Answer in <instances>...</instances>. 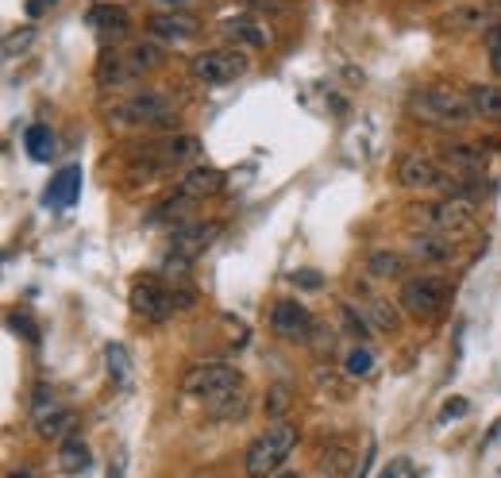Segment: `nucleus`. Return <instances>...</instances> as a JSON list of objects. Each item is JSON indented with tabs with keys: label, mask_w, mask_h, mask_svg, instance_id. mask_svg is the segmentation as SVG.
<instances>
[{
	"label": "nucleus",
	"mask_w": 501,
	"mask_h": 478,
	"mask_svg": "<svg viewBox=\"0 0 501 478\" xmlns=\"http://www.w3.org/2000/svg\"><path fill=\"white\" fill-rule=\"evenodd\" d=\"M409 116L428 127H440V132H452V127H467L474 120L467 93H455L452 85H420L409 93Z\"/></svg>",
	"instance_id": "nucleus-1"
},
{
	"label": "nucleus",
	"mask_w": 501,
	"mask_h": 478,
	"mask_svg": "<svg viewBox=\"0 0 501 478\" xmlns=\"http://www.w3.org/2000/svg\"><path fill=\"white\" fill-rule=\"evenodd\" d=\"M162 62V50L154 43H135V47H112L97 62V85L100 89H124L135 77H143Z\"/></svg>",
	"instance_id": "nucleus-2"
},
{
	"label": "nucleus",
	"mask_w": 501,
	"mask_h": 478,
	"mask_svg": "<svg viewBox=\"0 0 501 478\" xmlns=\"http://www.w3.org/2000/svg\"><path fill=\"white\" fill-rule=\"evenodd\" d=\"M108 124L116 127H177V109H174V100L170 97H162V93H135V97H127L120 100V105H112L108 109Z\"/></svg>",
	"instance_id": "nucleus-3"
},
{
	"label": "nucleus",
	"mask_w": 501,
	"mask_h": 478,
	"mask_svg": "<svg viewBox=\"0 0 501 478\" xmlns=\"http://www.w3.org/2000/svg\"><path fill=\"white\" fill-rule=\"evenodd\" d=\"M298 448V429L286 421H274L263 436H255L247 448V478H270Z\"/></svg>",
	"instance_id": "nucleus-4"
},
{
	"label": "nucleus",
	"mask_w": 501,
	"mask_h": 478,
	"mask_svg": "<svg viewBox=\"0 0 501 478\" xmlns=\"http://www.w3.org/2000/svg\"><path fill=\"white\" fill-rule=\"evenodd\" d=\"M201 154V139L189 135V132H177V135H166V139H154V143L143 147V159L135 162V170H143V178L154 174H170L177 166L193 162Z\"/></svg>",
	"instance_id": "nucleus-5"
},
{
	"label": "nucleus",
	"mask_w": 501,
	"mask_h": 478,
	"mask_svg": "<svg viewBox=\"0 0 501 478\" xmlns=\"http://www.w3.org/2000/svg\"><path fill=\"white\" fill-rule=\"evenodd\" d=\"M397 301L409 317L417 320H436L452 301V286L444 278H432V274H417V278H405L402 290H397Z\"/></svg>",
	"instance_id": "nucleus-6"
},
{
	"label": "nucleus",
	"mask_w": 501,
	"mask_h": 478,
	"mask_svg": "<svg viewBox=\"0 0 501 478\" xmlns=\"http://www.w3.org/2000/svg\"><path fill=\"white\" fill-rule=\"evenodd\" d=\"M420 221L428 224V231H440V236H459V231H471L479 221V201L471 197H440L420 209Z\"/></svg>",
	"instance_id": "nucleus-7"
},
{
	"label": "nucleus",
	"mask_w": 501,
	"mask_h": 478,
	"mask_svg": "<svg viewBox=\"0 0 501 478\" xmlns=\"http://www.w3.org/2000/svg\"><path fill=\"white\" fill-rule=\"evenodd\" d=\"M127 301H132V313L143 317L147 325H162V320H170V313L177 309L174 286H166L159 274L135 278V282H132V293H127Z\"/></svg>",
	"instance_id": "nucleus-8"
},
{
	"label": "nucleus",
	"mask_w": 501,
	"mask_h": 478,
	"mask_svg": "<svg viewBox=\"0 0 501 478\" xmlns=\"http://www.w3.org/2000/svg\"><path fill=\"white\" fill-rule=\"evenodd\" d=\"M189 74H193V82L220 89L247 74V55H239V50H204V55L189 62Z\"/></svg>",
	"instance_id": "nucleus-9"
},
{
	"label": "nucleus",
	"mask_w": 501,
	"mask_h": 478,
	"mask_svg": "<svg viewBox=\"0 0 501 478\" xmlns=\"http://www.w3.org/2000/svg\"><path fill=\"white\" fill-rule=\"evenodd\" d=\"M239 370L231 367V363H193L186 367L182 374V394L189 397H212V394H220V390H231V386H239Z\"/></svg>",
	"instance_id": "nucleus-10"
},
{
	"label": "nucleus",
	"mask_w": 501,
	"mask_h": 478,
	"mask_svg": "<svg viewBox=\"0 0 501 478\" xmlns=\"http://www.w3.org/2000/svg\"><path fill=\"white\" fill-rule=\"evenodd\" d=\"M397 182H402L405 189L420 193V189H447V182H452V178H447V170L432 159V154L409 151V154H402V159H397Z\"/></svg>",
	"instance_id": "nucleus-11"
},
{
	"label": "nucleus",
	"mask_w": 501,
	"mask_h": 478,
	"mask_svg": "<svg viewBox=\"0 0 501 478\" xmlns=\"http://www.w3.org/2000/svg\"><path fill=\"white\" fill-rule=\"evenodd\" d=\"M216 236H220V224L216 221H193V224H174L170 228V243H166V251L186 258V263H193L197 255H204L216 243Z\"/></svg>",
	"instance_id": "nucleus-12"
},
{
	"label": "nucleus",
	"mask_w": 501,
	"mask_h": 478,
	"mask_svg": "<svg viewBox=\"0 0 501 478\" xmlns=\"http://www.w3.org/2000/svg\"><path fill=\"white\" fill-rule=\"evenodd\" d=\"M270 328H274V335H281V340H308L313 335V317H308V309L301 301H293V297H281V301H274V309H270Z\"/></svg>",
	"instance_id": "nucleus-13"
},
{
	"label": "nucleus",
	"mask_w": 501,
	"mask_h": 478,
	"mask_svg": "<svg viewBox=\"0 0 501 478\" xmlns=\"http://www.w3.org/2000/svg\"><path fill=\"white\" fill-rule=\"evenodd\" d=\"M220 189H224V170H220V166H209V162L189 166V170L174 182V193H177V197H186V201L216 197Z\"/></svg>",
	"instance_id": "nucleus-14"
},
{
	"label": "nucleus",
	"mask_w": 501,
	"mask_h": 478,
	"mask_svg": "<svg viewBox=\"0 0 501 478\" xmlns=\"http://www.w3.org/2000/svg\"><path fill=\"white\" fill-rule=\"evenodd\" d=\"M89 28H93L105 43H120L132 31V16L124 4H93L89 8Z\"/></svg>",
	"instance_id": "nucleus-15"
},
{
	"label": "nucleus",
	"mask_w": 501,
	"mask_h": 478,
	"mask_svg": "<svg viewBox=\"0 0 501 478\" xmlns=\"http://www.w3.org/2000/svg\"><path fill=\"white\" fill-rule=\"evenodd\" d=\"M247 409H251V394H247V386L243 382L231 386V390L204 397V413H209L212 421H243L247 417Z\"/></svg>",
	"instance_id": "nucleus-16"
},
{
	"label": "nucleus",
	"mask_w": 501,
	"mask_h": 478,
	"mask_svg": "<svg viewBox=\"0 0 501 478\" xmlns=\"http://www.w3.org/2000/svg\"><path fill=\"white\" fill-rule=\"evenodd\" d=\"M220 31L231 39L236 47H251V50H259L270 43V31H266V23L259 16H228L220 23Z\"/></svg>",
	"instance_id": "nucleus-17"
},
{
	"label": "nucleus",
	"mask_w": 501,
	"mask_h": 478,
	"mask_svg": "<svg viewBox=\"0 0 501 478\" xmlns=\"http://www.w3.org/2000/svg\"><path fill=\"white\" fill-rule=\"evenodd\" d=\"M73 424H77V417H73V409H66V405L35 409V432L43 436V440H55V444H62V440H70Z\"/></svg>",
	"instance_id": "nucleus-18"
},
{
	"label": "nucleus",
	"mask_w": 501,
	"mask_h": 478,
	"mask_svg": "<svg viewBox=\"0 0 501 478\" xmlns=\"http://www.w3.org/2000/svg\"><path fill=\"white\" fill-rule=\"evenodd\" d=\"M82 197V166H62L47 186V204L50 209H70Z\"/></svg>",
	"instance_id": "nucleus-19"
},
{
	"label": "nucleus",
	"mask_w": 501,
	"mask_h": 478,
	"mask_svg": "<svg viewBox=\"0 0 501 478\" xmlns=\"http://www.w3.org/2000/svg\"><path fill=\"white\" fill-rule=\"evenodd\" d=\"M409 255L420 258V263H452L455 243H452V236H440V231H413Z\"/></svg>",
	"instance_id": "nucleus-20"
},
{
	"label": "nucleus",
	"mask_w": 501,
	"mask_h": 478,
	"mask_svg": "<svg viewBox=\"0 0 501 478\" xmlns=\"http://www.w3.org/2000/svg\"><path fill=\"white\" fill-rule=\"evenodd\" d=\"M147 31H151L154 39H162V43H182V39H193V35H197V20L166 12V16H151V20H147Z\"/></svg>",
	"instance_id": "nucleus-21"
},
{
	"label": "nucleus",
	"mask_w": 501,
	"mask_h": 478,
	"mask_svg": "<svg viewBox=\"0 0 501 478\" xmlns=\"http://www.w3.org/2000/svg\"><path fill=\"white\" fill-rule=\"evenodd\" d=\"M20 143H23V151H28L31 162H50V159H55V151H58L50 124H28V127H23Z\"/></svg>",
	"instance_id": "nucleus-22"
},
{
	"label": "nucleus",
	"mask_w": 501,
	"mask_h": 478,
	"mask_svg": "<svg viewBox=\"0 0 501 478\" xmlns=\"http://www.w3.org/2000/svg\"><path fill=\"white\" fill-rule=\"evenodd\" d=\"M363 293V305H367V320H370V328H378L385 335H393L397 328H402V317H397V309L385 301V297L378 293H367V290H358Z\"/></svg>",
	"instance_id": "nucleus-23"
},
{
	"label": "nucleus",
	"mask_w": 501,
	"mask_h": 478,
	"mask_svg": "<svg viewBox=\"0 0 501 478\" xmlns=\"http://www.w3.org/2000/svg\"><path fill=\"white\" fill-rule=\"evenodd\" d=\"M467 100H471L474 116H482V120H501V85L474 82V85H467Z\"/></svg>",
	"instance_id": "nucleus-24"
},
{
	"label": "nucleus",
	"mask_w": 501,
	"mask_h": 478,
	"mask_svg": "<svg viewBox=\"0 0 501 478\" xmlns=\"http://www.w3.org/2000/svg\"><path fill=\"white\" fill-rule=\"evenodd\" d=\"M89 463H93V451H89L82 436H70V440L58 444V471L62 474H82V471H89Z\"/></svg>",
	"instance_id": "nucleus-25"
},
{
	"label": "nucleus",
	"mask_w": 501,
	"mask_h": 478,
	"mask_svg": "<svg viewBox=\"0 0 501 478\" xmlns=\"http://www.w3.org/2000/svg\"><path fill=\"white\" fill-rule=\"evenodd\" d=\"M444 162L459 174H482L486 170V154L482 147H471V143H447L444 147Z\"/></svg>",
	"instance_id": "nucleus-26"
},
{
	"label": "nucleus",
	"mask_w": 501,
	"mask_h": 478,
	"mask_svg": "<svg viewBox=\"0 0 501 478\" xmlns=\"http://www.w3.org/2000/svg\"><path fill=\"white\" fill-rule=\"evenodd\" d=\"M367 274L370 278H402L405 274V258L397 255V251H375L367 258Z\"/></svg>",
	"instance_id": "nucleus-27"
},
{
	"label": "nucleus",
	"mask_w": 501,
	"mask_h": 478,
	"mask_svg": "<svg viewBox=\"0 0 501 478\" xmlns=\"http://www.w3.org/2000/svg\"><path fill=\"white\" fill-rule=\"evenodd\" d=\"M444 23H447L452 31H479V28H486V8H471V4L452 8Z\"/></svg>",
	"instance_id": "nucleus-28"
},
{
	"label": "nucleus",
	"mask_w": 501,
	"mask_h": 478,
	"mask_svg": "<svg viewBox=\"0 0 501 478\" xmlns=\"http://www.w3.org/2000/svg\"><path fill=\"white\" fill-rule=\"evenodd\" d=\"M105 367H108V374H112L116 386H127V382H132V363H127V352H124L120 343H108V347H105Z\"/></svg>",
	"instance_id": "nucleus-29"
},
{
	"label": "nucleus",
	"mask_w": 501,
	"mask_h": 478,
	"mask_svg": "<svg viewBox=\"0 0 501 478\" xmlns=\"http://www.w3.org/2000/svg\"><path fill=\"white\" fill-rule=\"evenodd\" d=\"M351 459H355V451L347 448V444H332L324 456H320V467H324L332 478H340V474L351 471Z\"/></svg>",
	"instance_id": "nucleus-30"
},
{
	"label": "nucleus",
	"mask_w": 501,
	"mask_h": 478,
	"mask_svg": "<svg viewBox=\"0 0 501 478\" xmlns=\"http://www.w3.org/2000/svg\"><path fill=\"white\" fill-rule=\"evenodd\" d=\"M370 367H375V352H370L367 343H355L351 352L343 355V370L351 374V378H363V374H370Z\"/></svg>",
	"instance_id": "nucleus-31"
},
{
	"label": "nucleus",
	"mask_w": 501,
	"mask_h": 478,
	"mask_svg": "<svg viewBox=\"0 0 501 478\" xmlns=\"http://www.w3.org/2000/svg\"><path fill=\"white\" fill-rule=\"evenodd\" d=\"M340 317H343V332L347 335H355V340H370V320H367V313H355V305H343L340 309Z\"/></svg>",
	"instance_id": "nucleus-32"
},
{
	"label": "nucleus",
	"mask_w": 501,
	"mask_h": 478,
	"mask_svg": "<svg viewBox=\"0 0 501 478\" xmlns=\"http://www.w3.org/2000/svg\"><path fill=\"white\" fill-rule=\"evenodd\" d=\"M471 413V402L467 397H447L444 402V409H440V421L447 424V421H459V417H467Z\"/></svg>",
	"instance_id": "nucleus-33"
},
{
	"label": "nucleus",
	"mask_w": 501,
	"mask_h": 478,
	"mask_svg": "<svg viewBox=\"0 0 501 478\" xmlns=\"http://www.w3.org/2000/svg\"><path fill=\"white\" fill-rule=\"evenodd\" d=\"M289 282L298 290H320V286H324V274H316V270H293Z\"/></svg>",
	"instance_id": "nucleus-34"
},
{
	"label": "nucleus",
	"mask_w": 501,
	"mask_h": 478,
	"mask_svg": "<svg viewBox=\"0 0 501 478\" xmlns=\"http://www.w3.org/2000/svg\"><path fill=\"white\" fill-rule=\"evenodd\" d=\"M8 328L16 332V335H23V340H39V332H35V325H31V317H20V313H8Z\"/></svg>",
	"instance_id": "nucleus-35"
},
{
	"label": "nucleus",
	"mask_w": 501,
	"mask_h": 478,
	"mask_svg": "<svg viewBox=\"0 0 501 478\" xmlns=\"http://www.w3.org/2000/svg\"><path fill=\"white\" fill-rule=\"evenodd\" d=\"M31 39H35L31 28H28V31H20V35H8V39H4V58H16V50H28Z\"/></svg>",
	"instance_id": "nucleus-36"
},
{
	"label": "nucleus",
	"mask_w": 501,
	"mask_h": 478,
	"mask_svg": "<svg viewBox=\"0 0 501 478\" xmlns=\"http://www.w3.org/2000/svg\"><path fill=\"white\" fill-rule=\"evenodd\" d=\"M486 43H490V66H494V74L501 77V23L490 31V39H486Z\"/></svg>",
	"instance_id": "nucleus-37"
},
{
	"label": "nucleus",
	"mask_w": 501,
	"mask_h": 478,
	"mask_svg": "<svg viewBox=\"0 0 501 478\" xmlns=\"http://www.w3.org/2000/svg\"><path fill=\"white\" fill-rule=\"evenodd\" d=\"M409 471V463L405 459H390V463H385V467L378 471V478H402Z\"/></svg>",
	"instance_id": "nucleus-38"
},
{
	"label": "nucleus",
	"mask_w": 501,
	"mask_h": 478,
	"mask_svg": "<svg viewBox=\"0 0 501 478\" xmlns=\"http://www.w3.org/2000/svg\"><path fill=\"white\" fill-rule=\"evenodd\" d=\"M50 4H55V0H28V4H23V12H28L31 20H39V16H43V12L50 8Z\"/></svg>",
	"instance_id": "nucleus-39"
},
{
	"label": "nucleus",
	"mask_w": 501,
	"mask_h": 478,
	"mask_svg": "<svg viewBox=\"0 0 501 478\" xmlns=\"http://www.w3.org/2000/svg\"><path fill=\"white\" fill-rule=\"evenodd\" d=\"M497 436H501V417H497V421L490 424V432H486V436H482V448H490V444L497 440Z\"/></svg>",
	"instance_id": "nucleus-40"
},
{
	"label": "nucleus",
	"mask_w": 501,
	"mask_h": 478,
	"mask_svg": "<svg viewBox=\"0 0 501 478\" xmlns=\"http://www.w3.org/2000/svg\"><path fill=\"white\" fill-rule=\"evenodd\" d=\"M247 4H259V8H286V0H247Z\"/></svg>",
	"instance_id": "nucleus-41"
},
{
	"label": "nucleus",
	"mask_w": 501,
	"mask_h": 478,
	"mask_svg": "<svg viewBox=\"0 0 501 478\" xmlns=\"http://www.w3.org/2000/svg\"><path fill=\"white\" fill-rule=\"evenodd\" d=\"M108 478H124V459H116V467L108 471Z\"/></svg>",
	"instance_id": "nucleus-42"
},
{
	"label": "nucleus",
	"mask_w": 501,
	"mask_h": 478,
	"mask_svg": "<svg viewBox=\"0 0 501 478\" xmlns=\"http://www.w3.org/2000/svg\"><path fill=\"white\" fill-rule=\"evenodd\" d=\"M274 478H301L298 471H281V474H274Z\"/></svg>",
	"instance_id": "nucleus-43"
},
{
	"label": "nucleus",
	"mask_w": 501,
	"mask_h": 478,
	"mask_svg": "<svg viewBox=\"0 0 501 478\" xmlns=\"http://www.w3.org/2000/svg\"><path fill=\"white\" fill-rule=\"evenodd\" d=\"M8 478H31V474H28V471H12Z\"/></svg>",
	"instance_id": "nucleus-44"
}]
</instances>
